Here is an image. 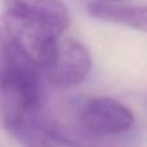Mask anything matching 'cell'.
I'll return each instance as SVG.
<instances>
[{
	"label": "cell",
	"mask_w": 147,
	"mask_h": 147,
	"mask_svg": "<svg viewBox=\"0 0 147 147\" xmlns=\"http://www.w3.org/2000/svg\"><path fill=\"white\" fill-rule=\"evenodd\" d=\"M7 130L23 147H83L58 129L41 121L39 116L13 124Z\"/></svg>",
	"instance_id": "cell-4"
},
{
	"label": "cell",
	"mask_w": 147,
	"mask_h": 147,
	"mask_svg": "<svg viewBox=\"0 0 147 147\" xmlns=\"http://www.w3.org/2000/svg\"><path fill=\"white\" fill-rule=\"evenodd\" d=\"M92 17L147 32V5H121L119 3L94 1L88 5Z\"/></svg>",
	"instance_id": "cell-5"
},
{
	"label": "cell",
	"mask_w": 147,
	"mask_h": 147,
	"mask_svg": "<svg viewBox=\"0 0 147 147\" xmlns=\"http://www.w3.org/2000/svg\"><path fill=\"white\" fill-rule=\"evenodd\" d=\"M43 101L41 70L0 26V115L5 128L38 117Z\"/></svg>",
	"instance_id": "cell-1"
},
{
	"label": "cell",
	"mask_w": 147,
	"mask_h": 147,
	"mask_svg": "<svg viewBox=\"0 0 147 147\" xmlns=\"http://www.w3.org/2000/svg\"><path fill=\"white\" fill-rule=\"evenodd\" d=\"M97 1H105V3H119L121 0H97Z\"/></svg>",
	"instance_id": "cell-6"
},
{
	"label": "cell",
	"mask_w": 147,
	"mask_h": 147,
	"mask_svg": "<svg viewBox=\"0 0 147 147\" xmlns=\"http://www.w3.org/2000/svg\"><path fill=\"white\" fill-rule=\"evenodd\" d=\"M90 70L92 57L86 47L74 39L61 38L43 72L52 85L70 88L85 80Z\"/></svg>",
	"instance_id": "cell-2"
},
{
	"label": "cell",
	"mask_w": 147,
	"mask_h": 147,
	"mask_svg": "<svg viewBox=\"0 0 147 147\" xmlns=\"http://www.w3.org/2000/svg\"><path fill=\"white\" fill-rule=\"evenodd\" d=\"M80 124L96 136H116L125 133L134 124L132 110L110 97H94L80 110Z\"/></svg>",
	"instance_id": "cell-3"
}]
</instances>
